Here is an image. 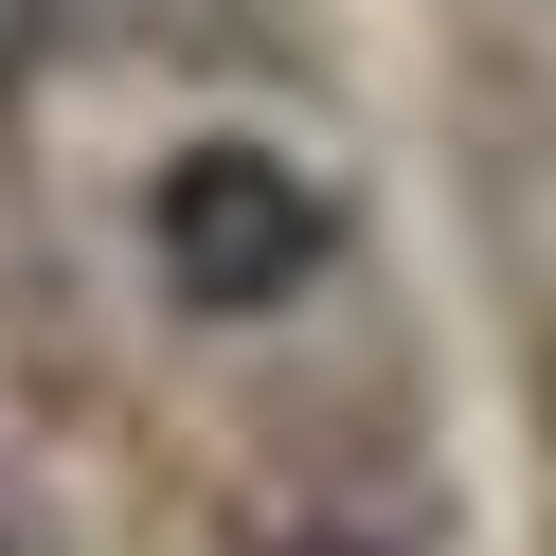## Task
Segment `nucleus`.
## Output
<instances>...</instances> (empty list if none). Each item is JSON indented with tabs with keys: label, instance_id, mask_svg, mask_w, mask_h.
Here are the masks:
<instances>
[{
	"label": "nucleus",
	"instance_id": "1",
	"mask_svg": "<svg viewBox=\"0 0 556 556\" xmlns=\"http://www.w3.org/2000/svg\"><path fill=\"white\" fill-rule=\"evenodd\" d=\"M144 252H162V288H180L198 324H269V305L324 288L341 198L305 180V162H269V144H180L162 198H144Z\"/></svg>",
	"mask_w": 556,
	"mask_h": 556
},
{
	"label": "nucleus",
	"instance_id": "2",
	"mask_svg": "<svg viewBox=\"0 0 556 556\" xmlns=\"http://www.w3.org/2000/svg\"><path fill=\"white\" fill-rule=\"evenodd\" d=\"M288 556H395V539H288Z\"/></svg>",
	"mask_w": 556,
	"mask_h": 556
}]
</instances>
